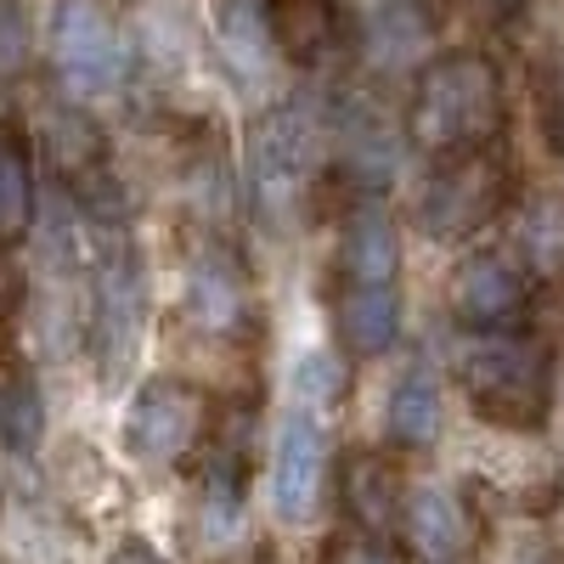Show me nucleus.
<instances>
[{"label":"nucleus","mask_w":564,"mask_h":564,"mask_svg":"<svg viewBox=\"0 0 564 564\" xmlns=\"http://www.w3.org/2000/svg\"><path fill=\"white\" fill-rule=\"evenodd\" d=\"M243 417H231L226 430L215 423V435L204 446L198 463V486H193V508H186V536L204 564H226L238 558L249 542V502H243Z\"/></svg>","instance_id":"nucleus-6"},{"label":"nucleus","mask_w":564,"mask_h":564,"mask_svg":"<svg viewBox=\"0 0 564 564\" xmlns=\"http://www.w3.org/2000/svg\"><path fill=\"white\" fill-rule=\"evenodd\" d=\"M265 29H271L276 57L300 68L327 63L345 40L339 0H265Z\"/></svg>","instance_id":"nucleus-13"},{"label":"nucleus","mask_w":564,"mask_h":564,"mask_svg":"<svg viewBox=\"0 0 564 564\" xmlns=\"http://www.w3.org/2000/svg\"><path fill=\"white\" fill-rule=\"evenodd\" d=\"M339 395H345V361H334L327 350L300 356V367H294V401H305L316 412H334Z\"/></svg>","instance_id":"nucleus-25"},{"label":"nucleus","mask_w":564,"mask_h":564,"mask_svg":"<svg viewBox=\"0 0 564 564\" xmlns=\"http://www.w3.org/2000/svg\"><path fill=\"white\" fill-rule=\"evenodd\" d=\"M209 435V401L204 390H193L186 379H153L141 384L124 417V452L164 475V468H181Z\"/></svg>","instance_id":"nucleus-8"},{"label":"nucleus","mask_w":564,"mask_h":564,"mask_svg":"<svg viewBox=\"0 0 564 564\" xmlns=\"http://www.w3.org/2000/svg\"><path fill=\"white\" fill-rule=\"evenodd\" d=\"M113 564H164V558H159L153 547H124V553H119Z\"/></svg>","instance_id":"nucleus-27"},{"label":"nucleus","mask_w":564,"mask_h":564,"mask_svg":"<svg viewBox=\"0 0 564 564\" xmlns=\"http://www.w3.org/2000/svg\"><path fill=\"white\" fill-rule=\"evenodd\" d=\"M215 52L238 85H265L276 57L265 29V0H215Z\"/></svg>","instance_id":"nucleus-15"},{"label":"nucleus","mask_w":564,"mask_h":564,"mask_svg":"<svg viewBox=\"0 0 564 564\" xmlns=\"http://www.w3.org/2000/svg\"><path fill=\"white\" fill-rule=\"evenodd\" d=\"M249 204L271 238H289L305 215L311 181H316V124L305 108L282 102L254 119L249 130Z\"/></svg>","instance_id":"nucleus-3"},{"label":"nucleus","mask_w":564,"mask_h":564,"mask_svg":"<svg viewBox=\"0 0 564 564\" xmlns=\"http://www.w3.org/2000/svg\"><path fill=\"white\" fill-rule=\"evenodd\" d=\"M339 164H345V175L361 181V186H384V181L395 175L401 141H395L390 119L372 108V102L339 113Z\"/></svg>","instance_id":"nucleus-18"},{"label":"nucleus","mask_w":564,"mask_h":564,"mask_svg":"<svg viewBox=\"0 0 564 564\" xmlns=\"http://www.w3.org/2000/svg\"><path fill=\"white\" fill-rule=\"evenodd\" d=\"M339 276H367V282H401V231L384 204H361L345 220L339 238Z\"/></svg>","instance_id":"nucleus-17"},{"label":"nucleus","mask_w":564,"mask_h":564,"mask_svg":"<svg viewBox=\"0 0 564 564\" xmlns=\"http://www.w3.org/2000/svg\"><path fill=\"white\" fill-rule=\"evenodd\" d=\"M384 430L395 446L406 452H423L441 441V384L430 367H406L401 379L390 384V401H384Z\"/></svg>","instance_id":"nucleus-19"},{"label":"nucleus","mask_w":564,"mask_h":564,"mask_svg":"<svg viewBox=\"0 0 564 564\" xmlns=\"http://www.w3.org/2000/svg\"><path fill=\"white\" fill-rule=\"evenodd\" d=\"M254 316H260V305H254V282H249L243 254L220 238L198 243L193 260H186V322L204 339H249Z\"/></svg>","instance_id":"nucleus-10"},{"label":"nucleus","mask_w":564,"mask_h":564,"mask_svg":"<svg viewBox=\"0 0 564 564\" xmlns=\"http://www.w3.org/2000/svg\"><path fill=\"white\" fill-rule=\"evenodd\" d=\"M508 193H513V175L491 148L463 153V159H441L435 181L423 186V198H417V226L441 243H457L468 231L491 226L502 215Z\"/></svg>","instance_id":"nucleus-7"},{"label":"nucleus","mask_w":564,"mask_h":564,"mask_svg":"<svg viewBox=\"0 0 564 564\" xmlns=\"http://www.w3.org/2000/svg\"><path fill=\"white\" fill-rule=\"evenodd\" d=\"M525 305H531V276L513 254L491 249V254L463 260L452 282V316L463 327H520Z\"/></svg>","instance_id":"nucleus-11"},{"label":"nucleus","mask_w":564,"mask_h":564,"mask_svg":"<svg viewBox=\"0 0 564 564\" xmlns=\"http://www.w3.org/2000/svg\"><path fill=\"white\" fill-rule=\"evenodd\" d=\"M502 124H508V90H502V68L486 52H446L417 68L401 130L423 159L441 164V159L480 153L502 135Z\"/></svg>","instance_id":"nucleus-1"},{"label":"nucleus","mask_w":564,"mask_h":564,"mask_svg":"<svg viewBox=\"0 0 564 564\" xmlns=\"http://www.w3.org/2000/svg\"><path fill=\"white\" fill-rule=\"evenodd\" d=\"M457 384L486 423L531 435L553 412V350L525 327H468L457 345Z\"/></svg>","instance_id":"nucleus-2"},{"label":"nucleus","mask_w":564,"mask_h":564,"mask_svg":"<svg viewBox=\"0 0 564 564\" xmlns=\"http://www.w3.org/2000/svg\"><path fill=\"white\" fill-rule=\"evenodd\" d=\"M441 564H463V558H441Z\"/></svg>","instance_id":"nucleus-29"},{"label":"nucleus","mask_w":564,"mask_h":564,"mask_svg":"<svg viewBox=\"0 0 564 564\" xmlns=\"http://www.w3.org/2000/svg\"><path fill=\"white\" fill-rule=\"evenodd\" d=\"M367 40H372V57H379L384 68H401L417 45L430 40V12H423V0H372Z\"/></svg>","instance_id":"nucleus-22"},{"label":"nucleus","mask_w":564,"mask_h":564,"mask_svg":"<svg viewBox=\"0 0 564 564\" xmlns=\"http://www.w3.org/2000/svg\"><path fill=\"white\" fill-rule=\"evenodd\" d=\"M345 513H350V525L372 531V536H395L401 520H406V480H401V468L379 452H356L345 463Z\"/></svg>","instance_id":"nucleus-14"},{"label":"nucleus","mask_w":564,"mask_h":564,"mask_svg":"<svg viewBox=\"0 0 564 564\" xmlns=\"http://www.w3.org/2000/svg\"><path fill=\"white\" fill-rule=\"evenodd\" d=\"M327 463H334V435H327V412L294 401L276 423L271 446V513L282 525H305L322 508L327 491Z\"/></svg>","instance_id":"nucleus-9"},{"label":"nucleus","mask_w":564,"mask_h":564,"mask_svg":"<svg viewBox=\"0 0 564 564\" xmlns=\"http://www.w3.org/2000/svg\"><path fill=\"white\" fill-rule=\"evenodd\" d=\"M34 209H40V198H34V159H29L18 130H0V243L29 238Z\"/></svg>","instance_id":"nucleus-21"},{"label":"nucleus","mask_w":564,"mask_h":564,"mask_svg":"<svg viewBox=\"0 0 564 564\" xmlns=\"http://www.w3.org/2000/svg\"><path fill=\"white\" fill-rule=\"evenodd\" d=\"M401 531L412 536V547L430 558V564H441V558H463L468 542H475V520H468L463 497L435 491V486L406 491V520H401Z\"/></svg>","instance_id":"nucleus-16"},{"label":"nucleus","mask_w":564,"mask_h":564,"mask_svg":"<svg viewBox=\"0 0 564 564\" xmlns=\"http://www.w3.org/2000/svg\"><path fill=\"white\" fill-rule=\"evenodd\" d=\"M148 339V260L130 238H108L90 276V350L102 361V379H124Z\"/></svg>","instance_id":"nucleus-5"},{"label":"nucleus","mask_w":564,"mask_h":564,"mask_svg":"<svg viewBox=\"0 0 564 564\" xmlns=\"http://www.w3.org/2000/svg\"><path fill=\"white\" fill-rule=\"evenodd\" d=\"M520 0H475V12H486V18H508Z\"/></svg>","instance_id":"nucleus-28"},{"label":"nucleus","mask_w":564,"mask_h":564,"mask_svg":"<svg viewBox=\"0 0 564 564\" xmlns=\"http://www.w3.org/2000/svg\"><path fill=\"white\" fill-rule=\"evenodd\" d=\"M339 339L350 356H384L401 334V282H367V276H339Z\"/></svg>","instance_id":"nucleus-12"},{"label":"nucleus","mask_w":564,"mask_h":564,"mask_svg":"<svg viewBox=\"0 0 564 564\" xmlns=\"http://www.w3.org/2000/svg\"><path fill=\"white\" fill-rule=\"evenodd\" d=\"M520 254H525V271H564V198H536L525 209V226H520Z\"/></svg>","instance_id":"nucleus-23"},{"label":"nucleus","mask_w":564,"mask_h":564,"mask_svg":"<svg viewBox=\"0 0 564 564\" xmlns=\"http://www.w3.org/2000/svg\"><path fill=\"white\" fill-rule=\"evenodd\" d=\"M322 564H401V553H395V536H372V531L350 525L339 536H327Z\"/></svg>","instance_id":"nucleus-26"},{"label":"nucleus","mask_w":564,"mask_h":564,"mask_svg":"<svg viewBox=\"0 0 564 564\" xmlns=\"http://www.w3.org/2000/svg\"><path fill=\"white\" fill-rule=\"evenodd\" d=\"M45 57L74 102L113 97L130 79V40L102 0H57L52 29H45Z\"/></svg>","instance_id":"nucleus-4"},{"label":"nucleus","mask_w":564,"mask_h":564,"mask_svg":"<svg viewBox=\"0 0 564 564\" xmlns=\"http://www.w3.org/2000/svg\"><path fill=\"white\" fill-rule=\"evenodd\" d=\"M45 153L63 170V181L74 186H102L108 181V164H102V135L90 119H79V108H63L45 119Z\"/></svg>","instance_id":"nucleus-20"},{"label":"nucleus","mask_w":564,"mask_h":564,"mask_svg":"<svg viewBox=\"0 0 564 564\" xmlns=\"http://www.w3.org/2000/svg\"><path fill=\"white\" fill-rule=\"evenodd\" d=\"M40 430H45L40 390H34L29 379L0 384V441H7L12 452H34V446H40Z\"/></svg>","instance_id":"nucleus-24"}]
</instances>
